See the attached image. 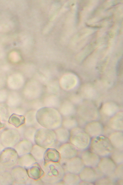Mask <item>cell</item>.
I'll list each match as a JSON object with an SVG mask.
<instances>
[{"instance_id":"6da1fadb","label":"cell","mask_w":123,"mask_h":185,"mask_svg":"<svg viewBox=\"0 0 123 185\" xmlns=\"http://www.w3.org/2000/svg\"><path fill=\"white\" fill-rule=\"evenodd\" d=\"M36 119L43 126L55 130L62 125V119L60 113L56 109L49 107L40 108L37 111Z\"/></svg>"},{"instance_id":"7a4b0ae2","label":"cell","mask_w":123,"mask_h":185,"mask_svg":"<svg viewBox=\"0 0 123 185\" xmlns=\"http://www.w3.org/2000/svg\"><path fill=\"white\" fill-rule=\"evenodd\" d=\"M89 148L100 158L109 157L114 148L108 138L103 135L91 138Z\"/></svg>"},{"instance_id":"3957f363","label":"cell","mask_w":123,"mask_h":185,"mask_svg":"<svg viewBox=\"0 0 123 185\" xmlns=\"http://www.w3.org/2000/svg\"><path fill=\"white\" fill-rule=\"evenodd\" d=\"M91 138L83 128L77 126L70 130L69 142L79 151L89 148Z\"/></svg>"},{"instance_id":"277c9868","label":"cell","mask_w":123,"mask_h":185,"mask_svg":"<svg viewBox=\"0 0 123 185\" xmlns=\"http://www.w3.org/2000/svg\"><path fill=\"white\" fill-rule=\"evenodd\" d=\"M47 181L51 184H57L62 180L65 172L59 162H51L47 166Z\"/></svg>"},{"instance_id":"5b68a950","label":"cell","mask_w":123,"mask_h":185,"mask_svg":"<svg viewBox=\"0 0 123 185\" xmlns=\"http://www.w3.org/2000/svg\"><path fill=\"white\" fill-rule=\"evenodd\" d=\"M65 172L79 174L85 166L81 158L78 156L66 159H60L59 162Z\"/></svg>"},{"instance_id":"8992f818","label":"cell","mask_w":123,"mask_h":185,"mask_svg":"<svg viewBox=\"0 0 123 185\" xmlns=\"http://www.w3.org/2000/svg\"><path fill=\"white\" fill-rule=\"evenodd\" d=\"M81 119L85 122L97 121L99 117L97 110L94 106L89 103H84L78 110Z\"/></svg>"},{"instance_id":"52a82bcc","label":"cell","mask_w":123,"mask_h":185,"mask_svg":"<svg viewBox=\"0 0 123 185\" xmlns=\"http://www.w3.org/2000/svg\"><path fill=\"white\" fill-rule=\"evenodd\" d=\"M116 165L109 157L100 158L97 167L105 176L117 180L114 174Z\"/></svg>"},{"instance_id":"ba28073f","label":"cell","mask_w":123,"mask_h":185,"mask_svg":"<svg viewBox=\"0 0 123 185\" xmlns=\"http://www.w3.org/2000/svg\"><path fill=\"white\" fill-rule=\"evenodd\" d=\"M78 175L81 181L93 183L98 179L105 176L97 166L92 168L85 166Z\"/></svg>"},{"instance_id":"9c48e42d","label":"cell","mask_w":123,"mask_h":185,"mask_svg":"<svg viewBox=\"0 0 123 185\" xmlns=\"http://www.w3.org/2000/svg\"><path fill=\"white\" fill-rule=\"evenodd\" d=\"M81 159L85 166L92 168L97 167L100 157L88 149L79 151L77 156Z\"/></svg>"},{"instance_id":"30bf717a","label":"cell","mask_w":123,"mask_h":185,"mask_svg":"<svg viewBox=\"0 0 123 185\" xmlns=\"http://www.w3.org/2000/svg\"><path fill=\"white\" fill-rule=\"evenodd\" d=\"M61 159H69L77 156L78 150L72 144L67 142L61 144L58 148Z\"/></svg>"},{"instance_id":"8fae6325","label":"cell","mask_w":123,"mask_h":185,"mask_svg":"<svg viewBox=\"0 0 123 185\" xmlns=\"http://www.w3.org/2000/svg\"><path fill=\"white\" fill-rule=\"evenodd\" d=\"M104 127L100 122L97 121L88 122L83 129L91 138L103 135Z\"/></svg>"},{"instance_id":"7c38bea8","label":"cell","mask_w":123,"mask_h":185,"mask_svg":"<svg viewBox=\"0 0 123 185\" xmlns=\"http://www.w3.org/2000/svg\"><path fill=\"white\" fill-rule=\"evenodd\" d=\"M123 113L122 112H118L111 117L107 126L114 131L123 132Z\"/></svg>"},{"instance_id":"4fadbf2b","label":"cell","mask_w":123,"mask_h":185,"mask_svg":"<svg viewBox=\"0 0 123 185\" xmlns=\"http://www.w3.org/2000/svg\"><path fill=\"white\" fill-rule=\"evenodd\" d=\"M78 79L77 76L73 74H68L63 76L60 80V84L64 89L69 90L77 85Z\"/></svg>"},{"instance_id":"5bb4252c","label":"cell","mask_w":123,"mask_h":185,"mask_svg":"<svg viewBox=\"0 0 123 185\" xmlns=\"http://www.w3.org/2000/svg\"><path fill=\"white\" fill-rule=\"evenodd\" d=\"M108 138L114 148L123 150V132L114 131Z\"/></svg>"},{"instance_id":"9a60e30c","label":"cell","mask_w":123,"mask_h":185,"mask_svg":"<svg viewBox=\"0 0 123 185\" xmlns=\"http://www.w3.org/2000/svg\"><path fill=\"white\" fill-rule=\"evenodd\" d=\"M57 142L61 144L69 142L70 130L63 127H60L54 130Z\"/></svg>"},{"instance_id":"2e32d148","label":"cell","mask_w":123,"mask_h":185,"mask_svg":"<svg viewBox=\"0 0 123 185\" xmlns=\"http://www.w3.org/2000/svg\"><path fill=\"white\" fill-rule=\"evenodd\" d=\"M62 181L65 185H78L81 181L78 174L72 173H65L63 178Z\"/></svg>"},{"instance_id":"e0dca14e","label":"cell","mask_w":123,"mask_h":185,"mask_svg":"<svg viewBox=\"0 0 123 185\" xmlns=\"http://www.w3.org/2000/svg\"><path fill=\"white\" fill-rule=\"evenodd\" d=\"M102 110L105 115L111 117L118 112V107L114 103L107 102L103 105Z\"/></svg>"},{"instance_id":"ac0fdd59","label":"cell","mask_w":123,"mask_h":185,"mask_svg":"<svg viewBox=\"0 0 123 185\" xmlns=\"http://www.w3.org/2000/svg\"><path fill=\"white\" fill-rule=\"evenodd\" d=\"M8 121L10 123L17 127L25 123V118L23 115L14 113L10 117Z\"/></svg>"},{"instance_id":"d6986e66","label":"cell","mask_w":123,"mask_h":185,"mask_svg":"<svg viewBox=\"0 0 123 185\" xmlns=\"http://www.w3.org/2000/svg\"><path fill=\"white\" fill-rule=\"evenodd\" d=\"M81 94L84 97L92 99L96 95V91L93 87L91 85L86 84L84 85L81 90Z\"/></svg>"},{"instance_id":"ffe728a7","label":"cell","mask_w":123,"mask_h":185,"mask_svg":"<svg viewBox=\"0 0 123 185\" xmlns=\"http://www.w3.org/2000/svg\"><path fill=\"white\" fill-rule=\"evenodd\" d=\"M74 108L73 105L69 101H66L62 105L61 112L62 114L66 117H70L75 113Z\"/></svg>"},{"instance_id":"44dd1931","label":"cell","mask_w":123,"mask_h":185,"mask_svg":"<svg viewBox=\"0 0 123 185\" xmlns=\"http://www.w3.org/2000/svg\"><path fill=\"white\" fill-rule=\"evenodd\" d=\"M109 157L116 165L123 163V150L114 148Z\"/></svg>"},{"instance_id":"7402d4cb","label":"cell","mask_w":123,"mask_h":185,"mask_svg":"<svg viewBox=\"0 0 123 185\" xmlns=\"http://www.w3.org/2000/svg\"><path fill=\"white\" fill-rule=\"evenodd\" d=\"M62 121V127L69 130L78 126L77 121L75 119L68 117Z\"/></svg>"},{"instance_id":"603a6c76","label":"cell","mask_w":123,"mask_h":185,"mask_svg":"<svg viewBox=\"0 0 123 185\" xmlns=\"http://www.w3.org/2000/svg\"><path fill=\"white\" fill-rule=\"evenodd\" d=\"M117 180L109 177L104 176L101 177L94 182L95 185H115L116 184Z\"/></svg>"},{"instance_id":"cb8c5ba5","label":"cell","mask_w":123,"mask_h":185,"mask_svg":"<svg viewBox=\"0 0 123 185\" xmlns=\"http://www.w3.org/2000/svg\"><path fill=\"white\" fill-rule=\"evenodd\" d=\"M123 163L117 165L114 174L117 180L123 179Z\"/></svg>"},{"instance_id":"d4e9b609","label":"cell","mask_w":123,"mask_h":185,"mask_svg":"<svg viewBox=\"0 0 123 185\" xmlns=\"http://www.w3.org/2000/svg\"><path fill=\"white\" fill-rule=\"evenodd\" d=\"M114 131L107 125L103 128V135L108 137L110 134Z\"/></svg>"},{"instance_id":"484cf974","label":"cell","mask_w":123,"mask_h":185,"mask_svg":"<svg viewBox=\"0 0 123 185\" xmlns=\"http://www.w3.org/2000/svg\"><path fill=\"white\" fill-rule=\"evenodd\" d=\"M93 183L81 181L78 185H93Z\"/></svg>"},{"instance_id":"4316f807","label":"cell","mask_w":123,"mask_h":185,"mask_svg":"<svg viewBox=\"0 0 123 185\" xmlns=\"http://www.w3.org/2000/svg\"><path fill=\"white\" fill-rule=\"evenodd\" d=\"M5 125V124L1 122L0 121V130L3 128Z\"/></svg>"},{"instance_id":"83f0119b","label":"cell","mask_w":123,"mask_h":185,"mask_svg":"<svg viewBox=\"0 0 123 185\" xmlns=\"http://www.w3.org/2000/svg\"><path fill=\"white\" fill-rule=\"evenodd\" d=\"M1 152H0V154H1Z\"/></svg>"}]
</instances>
